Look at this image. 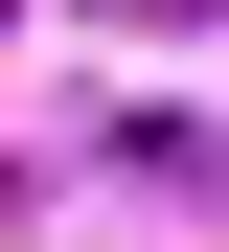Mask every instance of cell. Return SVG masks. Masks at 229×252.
<instances>
[{
  "mask_svg": "<svg viewBox=\"0 0 229 252\" xmlns=\"http://www.w3.org/2000/svg\"><path fill=\"white\" fill-rule=\"evenodd\" d=\"M92 23H137V46H161V23H206V0H92Z\"/></svg>",
  "mask_w": 229,
  "mask_h": 252,
  "instance_id": "6da1fadb",
  "label": "cell"
}]
</instances>
